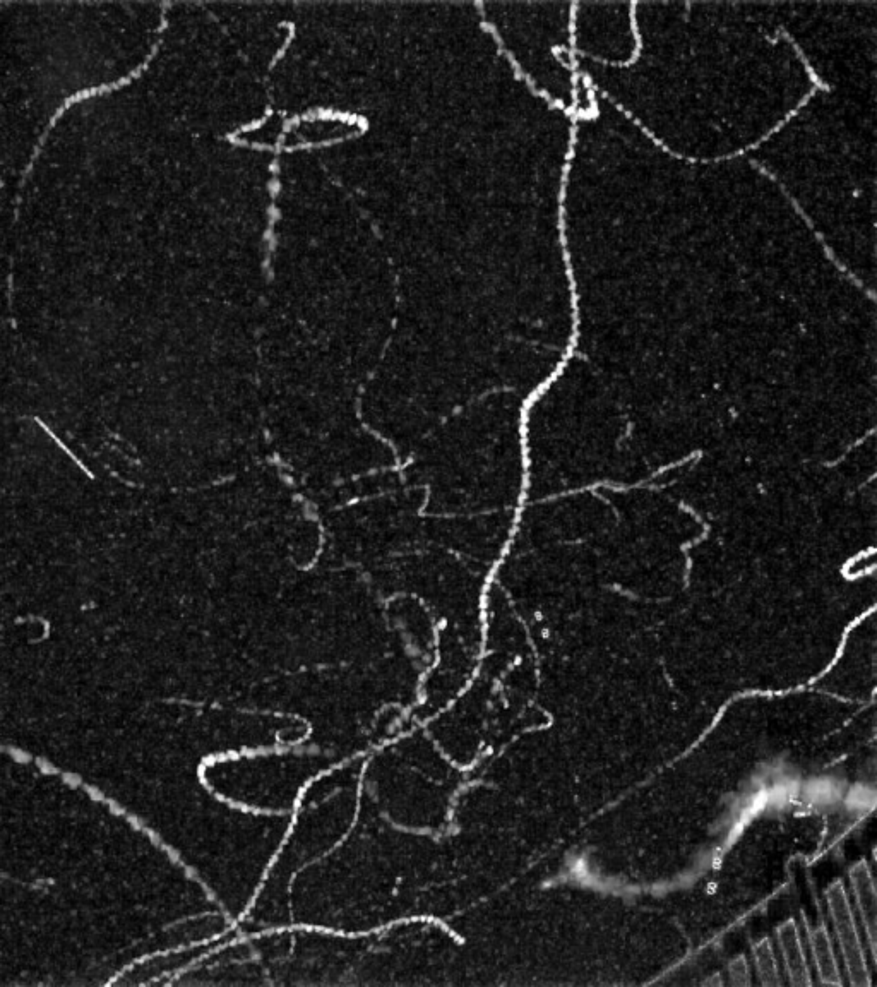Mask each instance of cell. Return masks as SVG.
I'll return each instance as SVG.
<instances>
[{"instance_id":"7a4b0ae2","label":"cell","mask_w":877,"mask_h":987,"mask_svg":"<svg viewBox=\"0 0 877 987\" xmlns=\"http://www.w3.org/2000/svg\"><path fill=\"white\" fill-rule=\"evenodd\" d=\"M826 898L830 905L831 921L835 926L838 945L842 950L843 962L847 967L848 979L855 987H869L871 974L867 967L866 953L860 941L854 910L850 907L847 890L842 881H836L826 890Z\"/></svg>"},{"instance_id":"3957f363","label":"cell","mask_w":877,"mask_h":987,"mask_svg":"<svg viewBox=\"0 0 877 987\" xmlns=\"http://www.w3.org/2000/svg\"><path fill=\"white\" fill-rule=\"evenodd\" d=\"M850 883H852L855 902L859 907L860 919H862L864 931H866L867 943H869L872 957H874L877 938V897L876 885H874L871 868L867 866V862H857L854 868L850 869Z\"/></svg>"},{"instance_id":"52a82bcc","label":"cell","mask_w":877,"mask_h":987,"mask_svg":"<svg viewBox=\"0 0 877 987\" xmlns=\"http://www.w3.org/2000/svg\"><path fill=\"white\" fill-rule=\"evenodd\" d=\"M728 976H730L732 986H751V974H749V964H747L746 958L742 957V955L734 958V960L728 964Z\"/></svg>"},{"instance_id":"277c9868","label":"cell","mask_w":877,"mask_h":987,"mask_svg":"<svg viewBox=\"0 0 877 987\" xmlns=\"http://www.w3.org/2000/svg\"><path fill=\"white\" fill-rule=\"evenodd\" d=\"M778 945L782 950L783 964L792 986H811V972L807 965L806 953L800 940L799 928L794 919H788L778 928Z\"/></svg>"},{"instance_id":"5b68a950","label":"cell","mask_w":877,"mask_h":987,"mask_svg":"<svg viewBox=\"0 0 877 987\" xmlns=\"http://www.w3.org/2000/svg\"><path fill=\"white\" fill-rule=\"evenodd\" d=\"M809 943H811L812 957L818 969L819 979L826 986H842V976L836 964L833 943H831L830 933L824 924H819L818 928L809 929Z\"/></svg>"},{"instance_id":"ba28073f","label":"cell","mask_w":877,"mask_h":987,"mask_svg":"<svg viewBox=\"0 0 877 987\" xmlns=\"http://www.w3.org/2000/svg\"><path fill=\"white\" fill-rule=\"evenodd\" d=\"M703 984H704V986H718V987H722L723 986L722 977H720V976H718V974H716L715 977H710V979H708V981H704Z\"/></svg>"},{"instance_id":"6da1fadb","label":"cell","mask_w":877,"mask_h":987,"mask_svg":"<svg viewBox=\"0 0 877 987\" xmlns=\"http://www.w3.org/2000/svg\"><path fill=\"white\" fill-rule=\"evenodd\" d=\"M165 28H167V11H163L162 24H160V28H158V38H156L155 45H153V48H151L150 55L146 57V60H144L141 66L136 67L134 71L129 72V74H126V76H122V78L117 79V81H112V83L98 84V86H90V88H84V90L76 91V93H72V95L66 96V100L60 103L59 107L55 108L54 115L50 117V120H48L47 127L43 129L42 136H40V138H38V141H36L35 148H33V153H31L30 156V160H28V163H26V167H24L23 170V175H21V184H19L18 196H16V201H14V216H12V225H11L12 234H14V232H16V228H18L19 215H21V201H23L24 187H26V182H28V177H30L31 172H33V168H35V163L36 160H38V156H40V153H42L43 146H45V143H47V139L48 136H50V132L54 131L55 124H57V122H59V120L62 119V115L66 114L67 110H69V108L74 107V105H79V103L86 102V100H90V98H95V96L110 95V93H115V91L122 90V88H124V86H127V84H131L132 81H136V79L141 78V74H143V72L146 71V69H148L151 60H153V57H155L156 52H158V47H160V43H162V35H163V31H165Z\"/></svg>"},{"instance_id":"8992f818","label":"cell","mask_w":877,"mask_h":987,"mask_svg":"<svg viewBox=\"0 0 877 987\" xmlns=\"http://www.w3.org/2000/svg\"><path fill=\"white\" fill-rule=\"evenodd\" d=\"M752 955H754V962H756V970H758L761 984L768 987L780 986L782 979H780V974H778V964H776L775 952H773L771 941L768 938L758 941L756 945L752 946Z\"/></svg>"}]
</instances>
